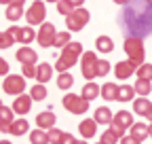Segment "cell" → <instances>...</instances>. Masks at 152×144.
Returning a JSON list of instances; mask_svg holds the SVG:
<instances>
[{"mask_svg":"<svg viewBox=\"0 0 152 144\" xmlns=\"http://www.w3.org/2000/svg\"><path fill=\"white\" fill-rule=\"evenodd\" d=\"M30 142H32V144H49V132L36 127V129L30 134Z\"/></svg>","mask_w":152,"mask_h":144,"instance_id":"cell-26","label":"cell"},{"mask_svg":"<svg viewBox=\"0 0 152 144\" xmlns=\"http://www.w3.org/2000/svg\"><path fill=\"white\" fill-rule=\"evenodd\" d=\"M45 17H47V9H45V0H34L32 7L26 13V19L30 26H40L45 24Z\"/></svg>","mask_w":152,"mask_h":144,"instance_id":"cell-7","label":"cell"},{"mask_svg":"<svg viewBox=\"0 0 152 144\" xmlns=\"http://www.w3.org/2000/svg\"><path fill=\"white\" fill-rule=\"evenodd\" d=\"M23 76L26 79H34L36 76V66L34 64H23Z\"/></svg>","mask_w":152,"mask_h":144,"instance_id":"cell-38","label":"cell"},{"mask_svg":"<svg viewBox=\"0 0 152 144\" xmlns=\"http://www.w3.org/2000/svg\"><path fill=\"white\" fill-rule=\"evenodd\" d=\"M99 93L104 100H116V93H118V85H114V83H104L102 89H99Z\"/></svg>","mask_w":152,"mask_h":144,"instance_id":"cell-24","label":"cell"},{"mask_svg":"<svg viewBox=\"0 0 152 144\" xmlns=\"http://www.w3.org/2000/svg\"><path fill=\"white\" fill-rule=\"evenodd\" d=\"M51 74H53V66L51 64H38L36 66V81L38 83H49L51 81Z\"/></svg>","mask_w":152,"mask_h":144,"instance_id":"cell-18","label":"cell"},{"mask_svg":"<svg viewBox=\"0 0 152 144\" xmlns=\"http://www.w3.org/2000/svg\"><path fill=\"white\" fill-rule=\"evenodd\" d=\"M23 4H26V0H11V2L7 4V19L9 21H17L19 17L23 15Z\"/></svg>","mask_w":152,"mask_h":144,"instance_id":"cell-13","label":"cell"},{"mask_svg":"<svg viewBox=\"0 0 152 144\" xmlns=\"http://www.w3.org/2000/svg\"><path fill=\"white\" fill-rule=\"evenodd\" d=\"M112 123L114 125H118V127H123V129H129L133 123V117H131V112H127V110H118L116 115H114V119H112Z\"/></svg>","mask_w":152,"mask_h":144,"instance_id":"cell-17","label":"cell"},{"mask_svg":"<svg viewBox=\"0 0 152 144\" xmlns=\"http://www.w3.org/2000/svg\"><path fill=\"white\" fill-rule=\"evenodd\" d=\"M30 96H32V100H34V102L45 100V98H47V87H45L42 83H36V85L30 89Z\"/></svg>","mask_w":152,"mask_h":144,"instance_id":"cell-28","label":"cell"},{"mask_svg":"<svg viewBox=\"0 0 152 144\" xmlns=\"http://www.w3.org/2000/svg\"><path fill=\"white\" fill-rule=\"evenodd\" d=\"M55 36H57L55 26L45 21V24H40V30L36 32V40H38V45H40V47H53Z\"/></svg>","mask_w":152,"mask_h":144,"instance_id":"cell-8","label":"cell"},{"mask_svg":"<svg viewBox=\"0 0 152 144\" xmlns=\"http://www.w3.org/2000/svg\"><path fill=\"white\" fill-rule=\"evenodd\" d=\"M121 144H142L137 138H133L131 134H125L123 138H121Z\"/></svg>","mask_w":152,"mask_h":144,"instance_id":"cell-39","label":"cell"},{"mask_svg":"<svg viewBox=\"0 0 152 144\" xmlns=\"http://www.w3.org/2000/svg\"><path fill=\"white\" fill-rule=\"evenodd\" d=\"M0 144H13L11 140H2V142H0Z\"/></svg>","mask_w":152,"mask_h":144,"instance_id":"cell-47","label":"cell"},{"mask_svg":"<svg viewBox=\"0 0 152 144\" xmlns=\"http://www.w3.org/2000/svg\"><path fill=\"white\" fill-rule=\"evenodd\" d=\"M57 11H59L61 15H70L74 11V7L68 2V0H57Z\"/></svg>","mask_w":152,"mask_h":144,"instance_id":"cell-36","label":"cell"},{"mask_svg":"<svg viewBox=\"0 0 152 144\" xmlns=\"http://www.w3.org/2000/svg\"><path fill=\"white\" fill-rule=\"evenodd\" d=\"M74 85V76L70 72H59V76H57V87L59 89H70Z\"/></svg>","mask_w":152,"mask_h":144,"instance_id":"cell-29","label":"cell"},{"mask_svg":"<svg viewBox=\"0 0 152 144\" xmlns=\"http://www.w3.org/2000/svg\"><path fill=\"white\" fill-rule=\"evenodd\" d=\"M144 117H146V119H148V121H150V123H152V106H150V108H148V112H146V115H144Z\"/></svg>","mask_w":152,"mask_h":144,"instance_id":"cell-43","label":"cell"},{"mask_svg":"<svg viewBox=\"0 0 152 144\" xmlns=\"http://www.w3.org/2000/svg\"><path fill=\"white\" fill-rule=\"evenodd\" d=\"M97 144H102V142H97Z\"/></svg>","mask_w":152,"mask_h":144,"instance_id":"cell-52","label":"cell"},{"mask_svg":"<svg viewBox=\"0 0 152 144\" xmlns=\"http://www.w3.org/2000/svg\"><path fill=\"white\" fill-rule=\"evenodd\" d=\"M114 2H116V4H127L129 0H114Z\"/></svg>","mask_w":152,"mask_h":144,"instance_id":"cell-44","label":"cell"},{"mask_svg":"<svg viewBox=\"0 0 152 144\" xmlns=\"http://www.w3.org/2000/svg\"><path fill=\"white\" fill-rule=\"evenodd\" d=\"M118 140H121V138H118V134L114 132L112 127H108V129L102 134V140H99V142H102V144H116Z\"/></svg>","mask_w":152,"mask_h":144,"instance_id":"cell-32","label":"cell"},{"mask_svg":"<svg viewBox=\"0 0 152 144\" xmlns=\"http://www.w3.org/2000/svg\"><path fill=\"white\" fill-rule=\"evenodd\" d=\"M64 108L72 115H85L89 110V100H85L83 96H76V93H68L64 98Z\"/></svg>","mask_w":152,"mask_h":144,"instance_id":"cell-5","label":"cell"},{"mask_svg":"<svg viewBox=\"0 0 152 144\" xmlns=\"http://www.w3.org/2000/svg\"><path fill=\"white\" fill-rule=\"evenodd\" d=\"M47 132H49V142H51V144H59V142H61V136H64L61 129L51 127V129H47Z\"/></svg>","mask_w":152,"mask_h":144,"instance_id":"cell-35","label":"cell"},{"mask_svg":"<svg viewBox=\"0 0 152 144\" xmlns=\"http://www.w3.org/2000/svg\"><path fill=\"white\" fill-rule=\"evenodd\" d=\"M135 70H137V66H135V64H133L131 60H125V62H118L116 66H114V74H116V79L125 81V79H129Z\"/></svg>","mask_w":152,"mask_h":144,"instance_id":"cell-11","label":"cell"},{"mask_svg":"<svg viewBox=\"0 0 152 144\" xmlns=\"http://www.w3.org/2000/svg\"><path fill=\"white\" fill-rule=\"evenodd\" d=\"M2 89H4V93L9 96H19V93H23L26 91V76L21 74H7L4 76V83H2Z\"/></svg>","mask_w":152,"mask_h":144,"instance_id":"cell-6","label":"cell"},{"mask_svg":"<svg viewBox=\"0 0 152 144\" xmlns=\"http://www.w3.org/2000/svg\"><path fill=\"white\" fill-rule=\"evenodd\" d=\"M95 49L102 51V53H110L114 51V43L110 36H97V40H95Z\"/></svg>","mask_w":152,"mask_h":144,"instance_id":"cell-25","label":"cell"},{"mask_svg":"<svg viewBox=\"0 0 152 144\" xmlns=\"http://www.w3.org/2000/svg\"><path fill=\"white\" fill-rule=\"evenodd\" d=\"M150 106H152V102L146 100V96H142L140 100H133V110H135V115H140V117H144L148 112Z\"/></svg>","mask_w":152,"mask_h":144,"instance_id":"cell-27","label":"cell"},{"mask_svg":"<svg viewBox=\"0 0 152 144\" xmlns=\"http://www.w3.org/2000/svg\"><path fill=\"white\" fill-rule=\"evenodd\" d=\"M74 142H76V140H74V136L64 132V136H61V142H59V144H74Z\"/></svg>","mask_w":152,"mask_h":144,"instance_id":"cell-41","label":"cell"},{"mask_svg":"<svg viewBox=\"0 0 152 144\" xmlns=\"http://www.w3.org/2000/svg\"><path fill=\"white\" fill-rule=\"evenodd\" d=\"M74 144H87V140H85V138H83V140H76Z\"/></svg>","mask_w":152,"mask_h":144,"instance_id":"cell-45","label":"cell"},{"mask_svg":"<svg viewBox=\"0 0 152 144\" xmlns=\"http://www.w3.org/2000/svg\"><path fill=\"white\" fill-rule=\"evenodd\" d=\"M32 96H26V93H19V96H15V100H13V112L15 115H19V117H23V115H28L30 112V108H32Z\"/></svg>","mask_w":152,"mask_h":144,"instance_id":"cell-10","label":"cell"},{"mask_svg":"<svg viewBox=\"0 0 152 144\" xmlns=\"http://www.w3.org/2000/svg\"><path fill=\"white\" fill-rule=\"evenodd\" d=\"M148 136H150V138H152V123H150V125H148Z\"/></svg>","mask_w":152,"mask_h":144,"instance_id":"cell-46","label":"cell"},{"mask_svg":"<svg viewBox=\"0 0 152 144\" xmlns=\"http://www.w3.org/2000/svg\"><path fill=\"white\" fill-rule=\"evenodd\" d=\"M7 74H9V64H7V60L0 57V76H7Z\"/></svg>","mask_w":152,"mask_h":144,"instance_id":"cell-40","label":"cell"},{"mask_svg":"<svg viewBox=\"0 0 152 144\" xmlns=\"http://www.w3.org/2000/svg\"><path fill=\"white\" fill-rule=\"evenodd\" d=\"M146 4H148V7H152V0H146Z\"/></svg>","mask_w":152,"mask_h":144,"instance_id":"cell-49","label":"cell"},{"mask_svg":"<svg viewBox=\"0 0 152 144\" xmlns=\"http://www.w3.org/2000/svg\"><path fill=\"white\" fill-rule=\"evenodd\" d=\"M9 32L13 34L15 43H21V45H28V43H32V40L36 38V32H34V30H32L30 26H26V28L13 26V28H9Z\"/></svg>","mask_w":152,"mask_h":144,"instance_id":"cell-9","label":"cell"},{"mask_svg":"<svg viewBox=\"0 0 152 144\" xmlns=\"http://www.w3.org/2000/svg\"><path fill=\"white\" fill-rule=\"evenodd\" d=\"M15 57H17V62L21 64V66H23V64H36V62H38V53L26 45V47H21V49H17Z\"/></svg>","mask_w":152,"mask_h":144,"instance_id":"cell-12","label":"cell"},{"mask_svg":"<svg viewBox=\"0 0 152 144\" xmlns=\"http://www.w3.org/2000/svg\"><path fill=\"white\" fill-rule=\"evenodd\" d=\"M112 119H114V115L110 112V108H106V106H102V108L95 110V121H97V125H110Z\"/></svg>","mask_w":152,"mask_h":144,"instance_id":"cell-20","label":"cell"},{"mask_svg":"<svg viewBox=\"0 0 152 144\" xmlns=\"http://www.w3.org/2000/svg\"><path fill=\"white\" fill-rule=\"evenodd\" d=\"M137 79H144V81H152V64H142L137 66Z\"/></svg>","mask_w":152,"mask_h":144,"instance_id":"cell-33","label":"cell"},{"mask_svg":"<svg viewBox=\"0 0 152 144\" xmlns=\"http://www.w3.org/2000/svg\"><path fill=\"white\" fill-rule=\"evenodd\" d=\"M80 68H83V76L87 81L97 79V53L95 51H85L80 55Z\"/></svg>","mask_w":152,"mask_h":144,"instance_id":"cell-4","label":"cell"},{"mask_svg":"<svg viewBox=\"0 0 152 144\" xmlns=\"http://www.w3.org/2000/svg\"><path fill=\"white\" fill-rule=\"evenodd\" d=\"M15 45V38H13V34L7 30V32H0V49H11Z\"/></svg>","mask_w":152,"mask_h":144,"instance_id":"cell-34","label":"cell"},{"mask_svg":"<svg viewBox=\"0 0 152 144\" xmlns=\"http://www.w3.org/2000/svg\"><path fill=\"white\" fill-rule=\"evenodd\" d=\"M80 55H83V45H80V43L70 40V43L61 49V55L57 57L55 68L59 70V72H68L76 62H78V57H80Z\"/></svg>","mask_w":152,"mask_h":144,"instance_id":"cell-1","label":"cell"},{"mask_svg":"<svg viewBox=\"0 0 152 144\" xmlns=\"http://www.w3.org/2000/svg\"><path fill=\"white\" fill-rule=\"evenodd\" d=\"M55 115H53V110H45V112H40L36 117V125L40 129H51V127H55Z\"/></svg>","mask_w":152,"mask_h":144,"instance_id":"cell-16","label":"cell"},{"mask_svg":"<svg viewBox=\"0 0 152 144\" xmlns=\"http://www.w3.org/2000/svg\"><path fill=\"white\" fill-rule=\"evenodd\" d=\"M68 2H70L74 9H78V7H83V4H85V0H68Z\"/></svg>","mask_w":152,"mask_h":144,"instance_id":"cell-42","label":"cell"},{"mask_svg":"<svg viewBox=\"0 0 152 144\" xmlns=\"http://www.w3.org/2000/svg\"><path fill=\"white\" fill-rule=\"evenodd\" d=\"M13 121H15V112H13V108L0 106V132H2V134H9L11 123H13Z\"/></svg>","mask_w":152,"mask_h":144,"instance_id":"cell-14","label":"cell"},{"mask_svg":"<svg viewBox=\"0 0 152 144\" xmlns=\"http://www.w3.org/2000/svg\"><path fill=\"white\" fill-rule=\"evenodd\" d=\"M125 53H127V57L135 64V66H142L144 64V55H146V51H144V43L140 36H129V38L125 40Z\"/></svg>","mask_w":152,"mask_h":144,"instance_id":"cell-2","label":"cell"},{"mask_svg":"<svg viewBox=\"0 0 152 144\" xmlns=\"http://www.w3.org/2000/svg\"><path fill=\"white\" fill-rule=\"evenodd\" d=\"M129 134L142 142V140L148 138V125H146V123H133L131 127H129Z\"/></svg>","mask_w":152,"mask_h":144,"instance_id":"cell-22","label":"cell"},{"mask_svg":"<svg viewBox=\"0 0 152 144\" xmlns=\"http://www.w3.org/2000/svg\"><path fill=\"white\" fill-rule=\"evenodd\" d=\"M133 98H135V87H131V85H121L118 87V93H116L118 102H131Z\"/></svg>","mask_w":152,"mask_h":144,"instance_id":"cell-23","label":"cell"},{"mask_svg":"<svg viewBox=\"0 0 152 144\" xmlns=\"http://www.w3.org/2000/svg\"><path fill=\"white\" fill-rule=\"evenodd\" d=\"M70 30H66V32H57V36H55V43H53V47H57V49H64L68 43H70Z\"/></svg>","mask_w":152,"mask_h":144,"instance_id":"cell-30","label":"cell"},{"mask_svg":"<svg viewBox=\"0 0 152 144\" xmlns=\"http://www.w3.org/2000/svg\"><path fill=\"white\" fill-rule=\"evenodd\" d=\"M11 2V0H0V4H9Z\"/></svg>","mask_w":152,"mask_h":144,"instance_id":"cell-48","label":"cell"},{"mask_svg":"<svg viewBox=\"0 0 152 144\" xmlns=\"http://www.w3.org/2000/svg\"><path fill=\"white\" fill-rule=\"evenodd\" d=\"M110 72V64L106 60H97V76H106Z\"/></svg>","mask_w":152,"mask_h":144,"instance_id":"cell-37","label":"cell"},{"mask_svg":"<svg viewBox=\"0 0 152 144\" xmlns=\"http://www.w3.org/2000/svg\"><path fill=\"white\" fill-rule=\"evenodd\" d=\"M89 19H91L89 11L83 9V7H78V9H74L70 15H66V28H68L70 32H80V30L89 24Z\"/></svg>","mask_w":152,"mask_h":144,"instance_id":"cell-3","label":"cell"},{"mask_svg":"<svg viewBox=\"0 0 152 144\" xmlns=\"http://www.w3.org/2000/svg\"><path fill=\"white\" fill-rule=\"evenodd\" d=\"M152 81H144V79H137V83H135V93L137 96H148L150 91H152V85H150Z\"/></svg>","mask_w":152,"mask_h":144,"instance_id":"cell-31","label":"cell"},{"mask_svg":"<svg viewBox=\"0 0 152 144\" xmlns=\"http://www.w3.org/2000/svg\"><path fill=\"white\" fill-rule=\"evenodd\" d=\"M78 132L83 134V138H85V140L93 138L95 134H97V121H95V119H85V121H80Z\"/></svg>","mask_w":152,"mask_h":144,"instance_id":"cell-15","label":"cell"},{"mask_svg":"<svg viewBox=\"0 0 152 144\" xmlns=\"http://www.w3.org/2000/svg\"><path fill=\"white\" fill-rule=\"evenodd\" d=\"M28 132H30V123H28L26 119L13 121V123H11V129H9V134H13V136H23V134H28Z\"/></svg>","mask_w":152,"mask_h":144,"instance_id":"cell-19","label":"cell"},{"mask_svg":"<svg viewBox=\"0 0 152 144\" xmlns=\"http://www.w3.org/2000/svg\"><path fill=\"white\" fill-rule=\"evenodd\" d=\"M47 2H57V0H47Z\"/></svg>","mask_w":152,"mask_h":144,"instance_id":"cell-50","label":"cell"},{"mask_svg":"<svg viewBox=\"0 0 152 144\" xmlns=\"http://www.w3.org/2000/svg\"><path fill=\"white\" fill-rule=\"evenodd\" d=\"M99 89H102V87H99L97 83H91V81H89V83H85L83 93H80V96H83L85 100H89V102H91V100H95V98L99 96Z\"/></svg>","mask_w":152,"mask_h":144,"instance_id":"cell-21","label":"cell"},{"mask_svg":"<svg viewBox=\"0 0 152 144\" xmlns=\"http://www.w3.org/2000/svg\"><path fill=\"white\" fill-rule=\"evenodd\" d=\"M0 106H2V100H0Z\"/></svg>","mask_w":152,"mask_h":144,"instance_id":"cell-51","label":"cell"}]
</instances>
